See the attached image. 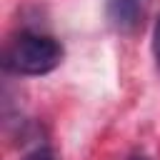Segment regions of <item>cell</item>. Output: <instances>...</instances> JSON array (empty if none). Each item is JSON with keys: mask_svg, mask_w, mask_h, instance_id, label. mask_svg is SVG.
I'll use <instances>...</instances> for the list:
<instances>
[{"mask_svg": "<svg viewBox=\"0 0 160 160\" xmlns=\"http://www.w3.org/2000/svg\"><path fill=\"white\" fill-rule=\"evenodd\" d=\"M62 60V45L42 32H18L2 55V65L15 75H45Z\"/></svg>", "mask_w": 160, "mask_h": 160, "instance_id": "cell-1", "label": "cell"}, {"mask_svg": "<svg viewBox=\"0 0 160 160\" xmlns=\"http://www.w3.org/2000/svg\"><path fill=\"white\" fill-rule=\"evenodd\" d=\"M145 12V0H108V20L120 32H132Z\"/></svg>", "mask_w": 160, "mask_h": 160, "instance_id": "cell-2", "label": "cell"}, {"mask_svg": "<svg viewBox=\"0 0 160 160\" xmlns=\"http://www.w3.org/2000/svg\"><path fill=\"white\" fill-rule=\"evenodd\" d=\"M152 55H155V65L160 70V15L155 20V30H152Z\"/></svg>", "mask_w": 160, "mask_h": 160, "instance_id": "cell-3", "label": "cell"}, {"mask_svg": "<svg viewBox=\"0 0 160 160\" xmlns=\"http://www.w3.org/2000/svg\"><path fill=\"white\" fill-rule=\"evenodd\" d=\"M22 160H58V158H55V152H52L50 148H38V150L28 152Z\"/></svg>", "mask_w": 160, "mask_h": 160, "instance_id": "cell-4", "label": "cell"}, {"mask_svg": "<svg viewBox=\"0 0 160 160\" xmlns=\"http://www.w3.org/2000/svg\"><path fill=\"white\" fill-rule=\"evenodd\" d=\"M128 160H148V155H142V152H132Z\"/></svg>", "mask_w": 160, "mask_h": 160, "instance_id": "cell-5", "label": "cell"}]
</instances>
